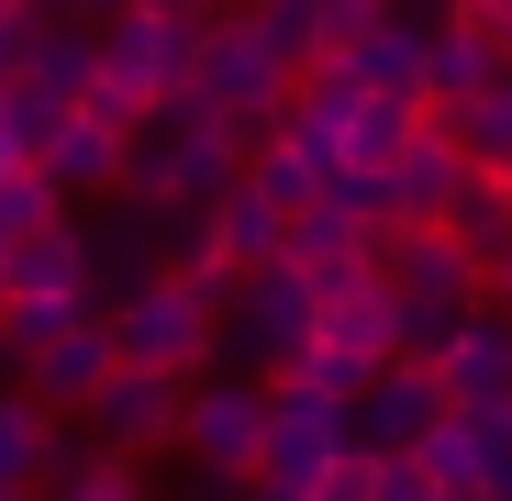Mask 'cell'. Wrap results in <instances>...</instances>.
<instances>
[{
	"instance_id": "29",
	"label": "cell",
	"mask_w": 512,
	"mask_h": 501,
	"mask_svg": "<svg viewBox=\"0 0 512 501\" xmlns=\"http://www.w3.org/2000/svg\"><path fill=\"white\" fill-rule=\"evenodd\" d=\"M323 212H346L357 234H379V223H390V179H379V167H346V156H334V167H323Z\"/></svg>"
},
{
	"instance_id": "8",
	"label": "cell",
	"mask_w": 512,
	"mask_h": 501,
	"mask_svg": "<svg viewBox=\"0 0 512 501\" xmlns=\"http://www.w3.org/2000/svg\"><path fill=\"white\" fill-rule=\"evenodd\" d=\"M446 424V379L423 368V357H390L357 401H346V446H368V457H401V446H423Z\"/></svg>"
},
{
	"instance_id": "26",
	"label": "cell",
	"mask_w": 512,
	"mask_h": 501,
	"mask_svg": "<svg viewBox=\"0 0 512 501\" xmlns=\"http://www.w3.org/2000/svg\"><path fill=\"white\" fill-rule=\"evenodd\" d=\"M412 457H423V479H435L446 501H479V424H468V412H446Z\"/></svg>"
},
{
	"instance_id": "39",
	"label": "cell",
	"mask_w": 512,
	"mask_h": 501,
	"mask_svg": "<svg viewBox=\"0 0 512 501\" xmlns=\"http://www.w3.org/2000/svg\"><path fill=\"white\" fill-rule=\"evenodd\" d=\"M0 501H34V490H0Z\"/></svg>"
},
{
	"instance_id": "41",
	"label": "cell",
	"mask_w": 512,
	"mask_h": 501,
	"mask_svg": "<svg viewBox=\"0 0 512 501\" xmlns=\"http://www.w3.org/2000/svg\"><path fill=\"white\" fill-rule=\"evenodd\" d=\"M0 301H12V279H0Z\"/></svg>"
},
{
	"instance_id": "30",
	"label": "cell",
	"mask_w": 512,
	"mask_h": 501,
	"mask_svg": "<svg viewBox=\"0 0 512 501\" xmlns=\"http://www.w3.org/2000/svg\"><path fill=\"white\" fill-rule=\"evenodd\" d=\"M45 501H145V479H134V457H78L67 479H45Z\"/></svg>"
},
{
	"instance_id": "36",
	"label": "cell",
	"mask_w": 512,
	"mask_h": 501,
	"mask_svg": "<svg viewBox=\"0 0 512 501\" xmlns=\"http://www.w3.org/2000/svg\"><path fill=\"white\" fill-rule=\"evenodd\" d=\"M156 12H179V23H223L234 0H156Z\"/></svg>"
},
{
	"instance_id": "21",
	"label": "cell",
	"mask_w": 512,
	"mask_h": 501,
	"mask_svg": "<svg viewBox=\"0 0 512 501\" xmlns=\"http://www.w3.org/2000/svg\"><path fill=\"white\" fill-rule=\"evenodd\" d=\"M446 234L468 245V257H490V245L512 234V179H501V167H468V179H457V201H446Z\"/></svg>"
},
{
	"instance_id": "6",
	"label": "cell",
	"mask_w": 512,
	"mask_h": 501,
	"mask_svg": "<svg viewBox=\"0 0 512 501\" xmlns=\"http://www.w3.org/2000/svg\"><path fill=\"white\" fill-rule=\"evenodd\" d=\"M179 446L212 468V479H256V446H268V379H190L179 401Z\"/></svg>"
},
{
	"instance_id": "11",
	"label": "cell",
	"mask_w": 512,
	"mask_h": 501,
	"mask_svg": "<svg viewBox=\"0 0 512 501\" xmlns=\"http://www.w3.org/2000/svg\"><path fill=\"white\" fill-rule=\"evenodd\" d=\"M379 179H390V223H446V201H457V179H468V156L446 145V123H435V112H423V123H412V145L379 167Z\"/></svg>"
},
{
	"instance_id": "10",
	"label": "cell",
	"mask_w": 512,
	"mask_h": 501,
	"mask_svg": "<svg viewBox=\"0 0 512 501\" xmlns=\"http://www.w3.org/2000/svg\"><path fill=\"white\" fill-rule=\"evenodd\" d=\"M101 379H112V323H101V312H78L67 334H45V346L23 357V390H34L45 412H78Z\"/></svg>"
},
{
	"instance_id": "5",
	"label": "cell",
	"mask_w": 512,
	"mask_h": 501,
	"mask_svg": "<svg viewBox=\"0 0 512 501\" xmlns=\"http://www.w3.org/2000/svg\"><path fill=\"white\" fill-rule=\"evenodd\" d=\"M112 357H134V368H167V379H201L212 357H223V301L212 290H190V279H145V290H123L112 312Z\"/></svg>"
},
{
	"instance_id": "38",
	"label": "cell",
	"mask_w": 512,
	"mask_h": 501,
	"mask_svg": "<svg viewBox=\"0 0 512 501\" xmlns=\"http://www.w3.org/2000/svg\"><path fill=\"white\" fill-rule=\"evenodd\" d=\"M12 12H23V0H0V23H12Z\"/></svg>"
},
{
	"instance_id": "17",
	"label": "cell",
	"mask_w": 512,
	"mask_h": 501,
	"mask_svg": "<svg viewBox=\"0 0 512 501\" xmlns=\"http://www.w3.org/2000/svg\"><path fill=\"white\" fill-rule=\"evenodd\" d=\"M479 78H501V45L468 23V12H446L435 23V45H423V112H446V101H468Z\"/></svg>"
},
{
	"instance_id": "25",
	"label": "cell",
	"mask_w": 512,
	"mask_h": 501,
	"mask_svg": "<svg viewBox=\"0 0 512 501\" xmlns=\"http://www.w3.org/2000/svg\"><path fill=\"white\" fill-rule=\"evenodd\" d=\"M90 67H101V45H90V34H78V23H45L23 78H34V90H56V101H90Z\"/></svg>"
},
{
	"instance_id": "7",
	"label": "cell",
	"mask_w": 512,
	"mask_h": 501,
	"mask_svg": "<svg viewBox=\"0 0 512 501\" xmlns=\"http://www.w3.org/2000/svg\"><path fill=\"white\" fill-rule=\"evenodd\" d=\"M179 401H190V379L112 357V379L78 401V412H90V446H101V457H145V446H179Z\"/></svg>"
},
{
	"instance_id": "2",
	"label": "cell",
	"mask_w": 512,
	"mask_h": 501,
	"mask_svg": "<svg viewBox=\"0 0 512 501\" xmlns=\"http://www.w3.org/2000/svg\"><path fill=\"white\" fill-rule=\"evenodd\" d=\"M101 45V67H90V112L101 123H145L167 90H190V56H201V23H179V12H156V0H123V12L90 34Z\"/></svg>"
},
{
	"instance_id": "40",
	"label": "cell",
	"mask_w": 512,
	"mask_h": 501,
	"mask_svg": "<svg viewBox=\"0 0 512 501\" xmlns=\"http://www.w3.org/2000/svg\"><path fill=\"white\" fill-rule=\"evenodd\" d=\"M379 12H401V0H379Z\"/></svg>"
},
{
	"instance_id": "3",
	"label": "cell",
	"mask_w": 512,
	"mask_h": 501,
	"mask_svg": "<svg viewBox=\"0 0 512 501\" xmlns=\"http://www.w3.org/2000/svg\"><path fill=\"white\" fill-rule=\"evenodd\" d=\"M190 101L234 134V156H256L279 123H290V67L256 45V23L245 12H223V23H201V56H190Z\"/></svg>"
},
{
	"instance_id": "32",
	"label": "cell",
	"mask_w": 512,
	"mask_h": 501,
	"mask_svg": "<svg viewBox=\"0 0 512 501\" xmlns=\"http://www.w3.org/2000/svg\"><path fill=\"white\" fill-rule=\"evenodd\" d=\"M446 334H457V312H435V301H401V357H423V368H435V357H446Z\"/></svg>"
},
{
	"instance_id": "37",
	"label": "cell",
	"mask_w": 512,
	"mask_h": 501,
	"mask_svg": "<svg viewBox=\"0 0 512 501\" xmlns=\"http://www.w3.org/2000/svg\"><path fill=\"white\" fill-rule=\"evenodd\" d=\"M245 501H312V490H279V479H245Z\"/></svg>"
},
{
	"instance_id": "12",
	"label": "cell",
	"mask_w": 512,
	"mask_h": 501,
	"mask_svg": "<svg viewBox=\"0 0 512 501\" xmlns=\"http://www.w3.org/2000/svg\"><path fill=\"white\" fill-rule=\"evenodd\" d=\"M435 379H446V412H468V401H512V312H501V301L468 312V323L446 334Z\"/></svg>"
},
{
	"instance_id": "15",
	"label": "cell",
	"mask_w": 512,
	"mask_h": 501,
	"mask_svg": "<svg viewBox=\"0 0 512 501\" xmlns=\"http://www.w3.org/2000/svg\"><path fill=\"white\" fill-rule=\"evenodd\" d=\"M34 167H45L56 190H112V179H123V123H101L90 101H67V123L45 134Z\"/></svg>"
},
{
	"instance_id": "28",
	"label": "cell",
	"mask_w": 512,
	"mask_h": 501,
	"mask_svg": "<svg viewBox=\"0 0 512 501\" xmlns=\"http://www.w3.org/2000/svg\"><path fill=\"white\" fill-rule=\"evenodd\" d=\"M78 312H101V301H34V290H12L0 301V357H34L45 334H67Z\"/></svg>"
},
{
	"instance_id": "35",
	"label": "cell",
	"mask_w": 512,
	"mask_h": 501,
	"mask_svg": "<svg viewBox=\"0 0 512 501\" xmlns=\"http://www.w3.org/2000/svg\"><path fill=\"white\" fill-rule=\"evenodd\" d=\"M490 301H501V312H512V234H501V245H490Z\"/></svg>"
},
{
	"instance_id": "19",
	"label": "cell",
	"mask_w": 512,
	"mask_h": 501,
	"mask_svg": "<svg viewBox=\"0 0 512 501\" xmlns=\"http://www.w3.org/2000/svg\"><path fill=\"white\" fill-rule=\"evenodd\" d=\"M357 101H368V90H357V67H346V56H312V67L290 78V134H312V145L334 156V134L357 123Z\"/></svg>"
},
{
	"instance_id": "24",
	"label": "cell",
	"mask_w": 512,
	"mask_h": 501,
	"mask_svg": "<svg viewBox=\"0 0 512 501\" xmlns=\"http://www.w3.org/2000/svg\"><path fill=\"white\" fill-rule=\"evenodd\" d=\"M45 424H56V412H45L34 390H0V490H34V468H45Z\"/></svg>"
},
{
	"instance_id": "23",
	"label": "cell",
	"mask_w": 512,
	"mask_h": 501,
	"mask_svg": "<svg viewBox=\"0 0 512 501\" xmlns=\"http://www.w3.org/2000/svg\"><path fill=\"white\" fill-rule=\"evenodd\" d=\"M412 123H423V101H379V90H368V101H357V123L334 134V156H346V167H390V156L412 145Z\"/></svg>"
},
{
	"instance_id": "13",
	"label": "cell",
	"mask_w": 512,
	"mask_h": 501,
	"mask_svg": "<svg viewBox=\"0 0 512 501\" xmlns=\"http://www.w3.org/2000/svg\"><path fill=\"white\" fill-rule=\"evenodd\" d=\"M423 45H435V23H412V12H379L357 45H334L357 67V90H379V101H423Z\"/></svg>"
},
{
	"instance_id": "22",
	"label": "cell",
	"mask_w": 512,
	"mask_h": 501,
	"mask_svg": "<svg viewBox=\"0 0 512 501\" xmlns=\"http://www.w3.org/2000/svg\"><path fill=\"white\" fill-rule=\"evenodd\" d=\"M234 12L256 23V45H268V56H279L290 78H301V67L323 56V0H234Z\"/></svg>"
},
{
	"instance_id": "20",
	"label": "cell",
	"mask_w": 512,
	"mask_h": 501,
	"mask_svg": "<svg viewBox=\"0 0 512 501\" xmlns=\"http://www.w3.org/2000/svg\"><path fill=\"white\" fill-rule=\"evenodd\" d=\"M323 167H334V156H323L312 134H290V123H279L268 145H256V156H245V179H256V190H268L279 212H312V201H323Z\"/></svg>"
},
{
	"instance_id": "14",
	"label": "cell",
	"mask_w": 512,
	"mask_h": 501,
	"mask_svg": "<svg viewBox=\"0 0 512 501\" xmlns=\"http://www.w3.org/2000/svg\"><path fill=\"white\" fill-rule=\"evenodd\" d=\"M0 279L34 290V301H90V234H78L67 212H56V223H34L12 257H0Z\"/></svg>"
},
{
	"instance_id": "4",
	"label": "cell",
	"mask_w": 512,
	"mask_h": 501,
	"mask_svg": "<svg viewBox=\"0 0 512 501\" xmlns=\"http://www.w3.org/2000/svg\"><path fill=\"white\" fill-rule=\"evenodd\" d=\"M312 323H323L312 268H301V257H268V268H245V279L223 290V357H234L245 379H290V368L312 357Z\"/></svg>"
},
{
	"instance_id": "1",
	"label": "cell",
	"mask_w": 512,
	"mask_h": 501,
	"mask_svg": "<svg viewBox=\"0 0 512 501\" xmlns=\"http://www.w3.org/2000/svg\"><path fill=\"white\" fill-rule=\"evenodd\" d=\"M234 167H245V156H234V134H223L190 90H167V101L123 134V179H112V190H123V201H145V212H190V201H212V190L234 179Z\"/></svg>"
},
{
	"instance_id": "9",
	"label": "cell",
	"mask_w": 512,
	"mask_h": 501,
	"mask_svg": "<svg viewBox=\"0 0 512 501\" xmlns=\"http://www.w3.org/2000/svg\"><path fill=\"white\" fill-rule=\"evenodd\" d=\"M78 234H90V301H101V312L167 268V212H145V201H123L112 223H78Z\"/></svg>"
},
{
	"instance_id": "27",
	"label": "cell",
	"mask_w": 512,
	"mask_h": 501,
	"mask_svg": "<svg viewBox=\"0 0 512 501\" xmlns=\"http://www.w3.org/2000/svg\"><path fill=\"white\" fill-rule=\"evenodd\" d=\"M56 123H67V101H56V90H34V78H0V145H12L23 167L45 156V134H56Z\"/></svg>"
},
{
	"instance_id": "31",
	"label": "cell",
	"mask_w": 512,
	"mask_h": 501,
	"mask_svg": "<svg viewBox=\"0 0 512 501\" xmlns=\"http://www.w3.org/2000/svg\"><path fill=\"white\" fill-rule=\"evenodd\" d=\"M346 245H368V234H357L346 212H323V201H312V212H290V234H279V257H301V268H323V257H346Z\"/></svg>"
},
{
	"instance_id": "34",
	"label": "cell",
	"mask_w": 512,
	"mask_h": 501,
	"mask_svg": "<svg viewBox=\"0 0 512 501\" xmlns=\"http://www.w3.org/2000/svg\"><path fill=\"white\" fill-rule=\"evenodd\" d=\"M34 12H45V23H78V34H101V23L123 12V0H34Z\"/></svg>"
},
{
	"instance_id": "18",
	"label": "cell",
	"mask_w": 512,
	"mask_h": 501,
	"mask_svg": "<svg viewBox=\"0 0 512 501\" xmlns=\"http://www.w3.org/2000/svg\"><path fill=\"white\" fill-rule=\"evenodd\" d=\"M435 123H446V145H457L468 167H501V179H512V67H501V78H479L468 101H446Z\"/></svg>"
},
{
	"instance_id": "16",
	"label": "cell",
	"mask_w": 512,
	"mask_h": 501,
	"mask_svg": "<svg viewBox=\"0 0 512 501\" xmlns=\"http://www.w3.org/2000/svg\"><path fill=\"white\" fill-rule=\"evenodd\" d=\"M201 212H212V245H223L234 268H268V257H279V234H290V212H279L268 190H256L245 167H234V179H223V190H212Z\"/></svg>"
},
{
	"instance_id": "33",
	"label": "cell",
	"mask_w": 512,
	"mask_h": 501,
	"mask_svg": "<svg viewBox=\"0 0 512 501\" xmlns=\"http://www.w3.org/2000/svg\"><path fill=\"white\" fill-rule=\"evenodd\" d=\"M368 23H379V0H323V56H334V45H357Z\"/></svg>"
}]
</instances>
